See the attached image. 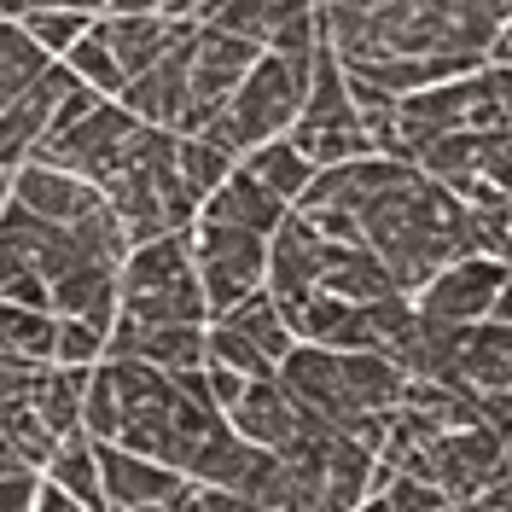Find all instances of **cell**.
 Instances as JSON below:
<instances>
[{
	"label": "cell",
	"instance_id": "1",
	"mask_svg": "<svg viewBox=\"0 0 512 512\" xmlns=\"http://www.w3.org/2000/svg\"><path fill=\"white\" fill-rule=\"evenodd\" d=\"M355 233H361V251L390 274V286L402 297H414L431 274H443L454 262L483 256L472 210L448 187L425 181L419 169H402L384 192H373L355 210Z\"/></svg>",
	"mask_w": 512,
	"mask_h": 512
},
{
	"label": "cell",
	"instance_id": "2",
	"mask_svg": "<svg viewBox=\"0 0 512 512\" xmlns=\"http://www.w3.org/2000/svg\"><path fill=\"white\" fill-rule=\"evenodd\" d=\"M117 320L128 326H210L204 291L192 274L187 233L134 245L117 268Z\"/></svg>",
	"mask_w": 512,
	"mask_h": 512
},
{
	"label": "cell",
	"instance_id": "3",
	"mask_svg": "<svg viewBox=\"0 0 512 512\" xmlns=\"http://www.w3.org/2000/svg\"><path fill=\"white\" fill-rule=\"evenodd\" d=\"M303 94H309V59L297 64V59L262 53L251 64V76L233 88V99L216 111V123L204 128L198 140L222 146L227 158L239 163L245 152L268 146V140H286L291 123H297V111H303Z\"/></svg>",
	"mask_w": 512,
	"mask_h": 512
},
{
	"label": "cell",
	"instance_id": "4",
	"mask_svg": "<svg viewBox=\"0 0 512 512\" xmlns=\"http://www.w3.org/2000/svg\"><path fill=\"white\" fill-rule=\"evenodd\" d=\"M507 128V70H472L443 88L396 99V163H408L419 146L443 134H489Z\"/></svg>",
	"mask_w": 512,
	"mask_h": 512
},
{
	"label": "cell",
	"instance_id": "5",
	"mask_svg": "<svg viewBox=\"0 0 512 512\" xmlns=\"http://www.w3.org/2000/svg\"><path fill=\"white\" fill-rule=\"evenodd\" d=\"M286 140L309 169H338V163L373 158V146L355 128L350 94H344V70L326 53V41H320L315 59H309V94H303V111H297V123H291Z\"/></svg>",
	"mask_w": 512,
	"mask_h": 512
},
{
	"label": "cell",
	"instance_id": "6",
	"mask_svg": "<svg viewBox=\"0 0 512 512\" xmlns=\"http://www.w3.org/2000/svg\"><path fill=\"white\" fill-rule=\"evenodd\" d=\"M140 140H146V128L134 123L117 99H99L82 123H70L64 134H47L30 152V163L59 169V175H76V181H88V187L99 192L128 158H134Z\"/></svg>",
	"mask_w": 512,
	"mask_h": 512
},
{
	"label": "cell",
	"instance_id": "7",
	"mask_svg": "<svg viewBox=\"0 0 512 512\" xmlns=\"http://www.w3.org/2000/svg\"><path fill=\"white\" fill-rule=\"evenodd\" d=\"M187 251H192V274L204 291L210 320H222L227 309H239L245 297L262 291V268H268V239L239 233V227H216V222H192L187 227Z\"/></svg>",
	"mask_w": 512,
	"mask_h": 512
},
{
	"label": "cell",
	"instance_id": "8",
	"mask_svg": "<svg viewBox=\"0 0 512 512\" xmlns=\"http://www.w3.org/2000/svg\"><path fill=\"white\" fill-rule=\"evenodd\" d=\"M419 326H478V320H507V262L466 256L443 274H431L408 297Z\"/></svg>",
	"mask_w": 512,
	"mask_h": 512
},
{
	"label": "cell",
	"instance_id": "9",
	"mask_svg": "<svg viewBox=\"0 0 512 512\" xmlns=\"http://www.w3.org/2000/svg\"><path fill=\"white\" fill-rule=\"evenodd\" d=\"M320 262H326V239H320L303 216H286V222L268 233L262 291H268V303L280 309V320L297 315V309L320 291Z\"/></svg>",
	"mask_w": 512,
	"mask_h": 512
},
{
	"label": "cell",
	"instance_id": "10",
	"mask_svg": "<svg viewBox=\"0 0 512 512\" xmlns=\"http://www.w3.org/2000/svg\"><path fill=\"white\" fill-rule=\"evenodd\" d=\"M94 466H99V495H105V512H134V507H175L192 483L181 472H169L158 460H140V454H123L111 443H94Z\"/></svg>",
	"mask_w": 512,
	"mask_h": 512
},
{
	"label": "cell",
	"instance_id": "11",
	"mask_svg": "<svg viewBox=\"0 0 512 512\" xmlns=\"http://www.w3.org/2000/svg\"><path fill=\"white\" fill-rule=\"evenodd\" d=\"M198 35V30H192ZM192 35L181 41V47H169L152 70H140L134 82L123 88V105L128 117L140 128H163V134H175V123H181V111H187V64H192Z\"/></svg>",
	"mask_w": 512,
	"mask_h": 512
},
{
	"label": "cell",
	"instance_id": "12",
	"mask_svg": "<svg viewBox=\"0 0 512 512\" xmlns=\"http://www.w3.org/2000/svg\"><path fill=\"white\" fill-rule=\"evenodd\" d=\"M12 204L41 216V222H53V227H76V222H88L94 210H105V198L88 181L59 175V169H41V163L12 169Z\"/></svg>",
	"mask_w": 512,
	"mask_h": 512
},
{
	"label": "cell",
	"instance_id": "13",
	"mask_svg": "<svg viewBox=\"0 0 512 512\" xmlns=\"http://www.w3.org/2000/svg\"><path fill=\"white\" fill-rule=\"evenodd\" d=\"M291 425H297V408L286 402V390L274 379L245 384V396L227 408V431H233L239 443L262 448V454H280V448L291 443Z\"/></svg>",
	"mask_w": 512,
	"mask_h": 512
},
{
	"label": "cell",
	"instance_id": "14",
	"mask_svg": "<svg viewBox=\"0 0 512 512\" xmlns=\"http://www.w3.org/2000/svg\"><path fill=\"white\" fill-rule=\"evenodd\" d=\"M47 315L111 332V320H117V268H94V262L70 268L64 280L47 286Z\"/></svg>",
	"mask_w": 512,
	"mask_h": 512
},
{
	"label": "cell",
	"instance_id": "15",
	"mask_svg": "<svg viewBox=\"0 0 512 512\" xmlns=\"http://www.w3.org/2000/svg\"><path fill=\"white\" fill-rule=\"evenodd\" d=\"M291 210L280 198H268V192L256 187L251 175H227L222 187L210 192L204 204H198V222H216V227H239V233H256V239H268L274 227L286 222Z\"/></svg>",
	"mask_w": 512,
	"mask_h": 512
},
{
	"label": "cell",
	"instance_id": "16",
	"mask_svg": "<svg viewBox=\"0 0 512 512\" xmlns=\"http://www.w3.org/2000/svg\"><path fill=\"white\" fill-rule=\"evenodd\" d=\"M320 297H338V303H384V297H402V291L390 286V274H384L373 256L361 251V245H326V262H320Z\"/></svg>",
	"mask_w": 512,
	"mask_h": 512
},
{
	"label": "cell",
	"instance_id": "17",
	"mask_svg": "<svg viewBox=\"0 0 512 512\" xmlns=\"http://www.w3.org/2000/svg\"><path fill=\"white\" fill-rule=\"evenodd\" d=\"M0 12H6V24H18L30 35V47L41 59H53V64L99 24V12H88V6H0Z\"/></svg>",
	"mask_w": 512,
	"mask_h": 512
},
{
	"label": "cell",
	"instance_id": "18",
	"mask_svg": "<svg viewBox=\"0 0 512 512\" xmlns=\"http://www.w3.org/2000/svg\"><path fill=\"white\" fill-rule=\"evenodd\" d=\"M41 483H53L59 495H70L82 512H105V495H99V466H94V443H88V431H76V437H64L53 448V460L41 466Z\"/></svg>",
	"mask_w": 512,
	"mask_h": 512
},
{
	"label": "cell",
	"instance_id": "19",
	"mask_svg": "<svg viewBox=\"0 0 512 512\" xmlns=\"http://www.w3.org/2000/svg\"><path fill=\"white\" fill-rule=\"evenodd\" d=\"M210 326H227L233 338H245V344H251L262 361H268V367H280V361H286V350L297 344V338L286 332V320H280V309L268 303V291L245 297L239 309H227V315H222V320H210Z\"/></svg>",
	"mask_w": 512,
	"mask_h": 512
},
{
	"label": "cell",
	"instance_id": "20",
	"mask_svg": "<svg viewBox=\"0 0 512 512\" xmlns=\"http://www.w3.org/2000/svg\"><path fill=\"white\" fill-rule=\"evenodd\" d=\"M239 175H251L268 198H280V204L291 210V204L303 198V187H309V175H315V169L291 152V140H268V146H256V152L239 158Z\"/></svg>",
	"mask_w": 512,
	"mask_h": 512
},
{
	"label": "cell",
	"instance_id": "21",
	"mask_svg": "<svg viewBox=\"0 0 512 512\" xmlns=\"http://www.w3.org/2000/svg\"><path fill=\"white\" fill-rule=\"evenodd\" d=\"M47 70H53V59H41L30 47V35L18 30V24H6V12H0V111L18 105Z\"/></svg>",
	"mask_w": 512,
	"mask_h": 512
},
{
	"label": "cell",
	"instance_id": "22",
	"mask_svg": "<svg viewBox=\"0 0 512 512\" xmlns=\"http://www.w3.org/2000/svg\"><path fill=\"white\" fill-rule=\"evenodd\" d=\"M0 355L53 367V315H35L18 303H0Z\"/></svg>",
	"mask_w": 512,
	"mask_h": 512
},
{
	"label": "cell",
	"instance_id": "23",
	"mask_svg": "<svg viewBox=\"0 0 512 512\" xmlns=\"http://www.w3.org/2000/svg\"><path fill=\"white\" fill-rule=\"evenodd\" d=\"M233 169H239V163L227 158L222 146H210V140H175V175H181V187L192 192V204H204Z\"/></svg>",
	"mask_w": 512,
	"mask_h": 512
},
{
	"label": "cell",
	"instance_id": "24",
	"mask_svg": "<svg viewBox=\"0 0 512 512\" xmlns=\"http://www.w3.org/2000/svg\"><path fill=\"white\" fill-rule=\"evenodd\" d=\"M59 64L82 82V88H88V94H99V99H123V88H128L123 70H117V59H111V53H105V41H99V30L82 35Z\"/></svg>",
	"mask_w": 512,
	"mask_h": 512
},
{
	"label": "cell",
	"instance_id": "25",
	"mask_svg": "<svg viewBox=\"0 0 512 512\" xmlns=\"http://www.w3.org/2000/svg\"><path fill=\"white\" fill-rule=\"evenodd\" d=\"M105 361V332L82 326V320H53V367H76L88 373Z\"/></svg>",
	"mask_w": 512,
	"mask_h": 512
},
{
	"label": "cell",
	"instance_id": "26",
	"mask_svg": "<svg viewBox=\"0 0 512 512\" xmlns=\"http://www.w3.org/2000/svg\"><path fill=\"white\" fill-rule=\"evenodd\" d=\"M379 501H384V512H454V507H443L437 489H425L419 478H390L379 489Z\"/></svg>",
	"mask_w": 512,
	"mask_h": 512
},
{
	"label": "cell",
	"instance_id": "27",
	"mask_svg": "<svg viewBox=\"0 0 512 512\" xmlns=\"http://www.w3.org/2000/svg\"><path fill=\"white\" fill-rule=\"evenodd\" d=\"M204 390H210V408L227 419V408L245 396V379H239V373H227V367H210V361H204Z\"/></svg>",
	"mask_w": 512,
	"mask_h": 512
},
{
	"label": "cell",
	"instance_id": "28",
	"mask_svg": "<svg viewBox=\"0 0 512 512\" xmlns=\"http://www.w3.org/2000/svg\"><path fill=\"white\" fill-rule=\"evenodd\" d=\"M35 489H41V478H35V472L6 478V483H0V512H30L35 507Z\"/></svg>",
	"mask_w": 512,
	"mask_h": 512
},
{
	"label": "cell",
	"instance_id": "29",
	"mask_svg": "<svg viewBox=\"0 0 512 512\" xmlns=\"http://www.w3.org/2000/svg\"><path fill=\"white\" fill-rule=\"evenodd\" d=\"M198 495V507L204 512H262L256 501H245V495H227V489H192Z\"/></svg>",
	"mask_w": 512,
	"mask_h": 512
},
{
	"label": "cell",
	"instance_id": "30",
	"mask_svg": "<svg viewBox=\"0 0 512 512\" xmlns=\"http://www.w3.org/2000/svg\"><path fill=\"white\" fill-rule=\"evenodd\" d=\"M454 512H507V483H495V489H483L478 501H466V507Z\"/></svg>",
	"mask_w": 512,
	"mask_h": 512
},
{
	"label": "cell",
	"instance_id": "31",
	"mask_svg": "<svg viewBox=\"0 0 512 512\" xmlns=\"http://www.w3.org/2000/svg\"><path fill=\"white\" fill-rule=\"evenodd\" d=\"M18 472H24V460H18L12 448L0 443V483H6V478H18Z\"/></svg>",
	"mask_w": 512,
	"mask_h": 512
},
{
	"label": "cell",
	"instance_id": "32",
	"mask_svg": "<svg viewBox=\"0 0 512 512\" xmlns=\"http://www.w3.org/2000/svg\"><path fill=\"white\" fill-rule=\"evenodd\" d=\"M6 204H12V175L0 169V216H6Z\"/></svg>",
	"mask_w": 512,
	"mask_h": 512
},
{
	"label": "cell",
	"instance_id": "33",
	"mask_svg": "<svg viewBox=\"0 0 512 512\" xmlns=\"http://www.w3.org/2000/svg\"><path fill=\"white\" fill-rule=\"evenodd\" d=\"M134 512H175V507H134Z\"/></svg>",
	"mask_w": 512,
	"mask_h": 512
}]
</instances>
